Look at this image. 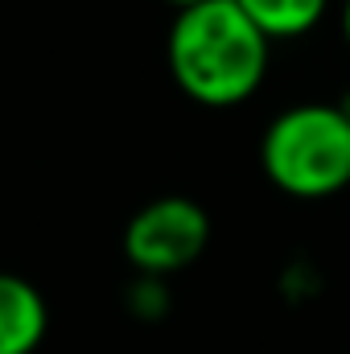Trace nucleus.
<instances>
[{"mask_svg":"<svg viewBox=\"0 0 350 354\" xmlns=\"http://www.w3.org/2000/svg\"><path fill=\"white\" fill-rule=\"evenodd\" d=\"M264 177L301 202L334 198L350 185V115L338 103H293L260 136Z\"/></svg>","mask_w":350,"mask_h":354,"instance_id":"nucleus-2","label":"nucleus"},{"mask_svg":"<svg viewBox=\"0 0 350 354\" xmlns=\"http://www.w3.org/2000/svg\"><path fill=\"white\" fill-rule=\"evenodd\" d=\"M235 4L252 17V25L268 41L309 37L330 8V0H235Z\"/></svg>","mask_w":350,"mask_h":354,"instance_id":"nucleus-5","label":"nucleus"},{"mask_svg":"<svg viewBox=\"0 0 350 354\" xmlns=\"http://www.w3.org/2000/svg\"><path fill=\"white\" fill-rule=\"evenodd\" d=\"M210 243V214L185 198L165 194L145 202L124 227V256L140 276H174L190 268Z\"/></svg>","mask_w":350,"mask_h":354,"instance_id":"nucleus-3","label":"nucleus"},{"mask_svg":"<svg viewBox=\"0 0 350 354\" xmlns=\"http://www.w3.org/2000/svg\"><path fill=\"white\" fill-rule=\"evenodd\" d=\"M50 330V309L37 284L0 272V354H33Z\"/></svg>","mask_w":350,"mask_h":354,"instance_id":"nucleus-4","label":"nucleus"},{"mask_svg":"<svg viewBox=\"0 0 350 354\" xmlns=\"http://www.w3.org/2000/svg\"><path fill=\"white\" fill-rule=\"evenodd\" d=\"M161 4H169L174 12H181V8H194V4H202V0H161Z\"/></svg>","mask_w":350,"mask_h":354,"instance_id":"nucleus-7","label":"nucleus"},{"mask_svg":"<svg viewBox=\"0 0 350 354\" xmlns=\"http://www.w3.org/2000/svg\"><path fill=\"white\" fill-rule=\"evenodd\" d=\"M342 37H347V50H350V0L342 4Z\"/></svg>","mask_w":350,"mask_h":354,"instance_id":"nucleus-6","label":"nucleus"},{"mask_svg":"<svg viewBox=\"0 0 350 354\" xmlns=\"http://www.w3.org/2000/svg\"><path fill=\"white\" fill-rule=\"evenodd\" d=\"M338 107H342V111H347V115H350V91H347V95H342V99H338Z\"/></svg>","mask_w":350,"mask_h":354,"instance_id":"nucleus-8","label":"nucleus"},{"mask_svg":"<svg viewBox=\"0 0 350 354\" xmlns=\"http://www.w3.org/2000/svg\"><path fill=\"white\" fill-rule=\"evenodd\" d=\"M272 41L235 0H202L174 12L165 37V66L177 91L210 111L248 103L268 79Z\"/></svg>","mask_w":350,"mask_h":354,"instance_id":"nucleus-1","label":"nucleus"}]
</instances>
